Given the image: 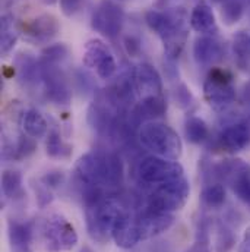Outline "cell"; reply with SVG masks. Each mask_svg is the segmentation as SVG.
I'll use <instances>...</instances> for the list:
<instances>
[{
    "label": "cell",
    "mask_w": 250,
    "mask_h": 252,
    "mask_svg": "<svg viewBox=\"0 0 250 252\" xmlns=\"http://www.w3.org/2000/svg\"><path fill=\"white\" fill-rule=\"evenodd\" d=\"M76 176L86 187L88 204L104 199L103 190L119 187L123 181V164L116 154L89 151L83 154L76 166Z\"/></svg>",
    "instance_id": "6da1fadb"
},
{
    "label": "cell",
    "mask_w": 250,
    "mask_h": 252,
    "mask_svg": "<svg viewBox=\"0 0 250 252\" xmlns=\"http://www.w3.org/2000/svg\"><path fill=\"white\" fill-rule=\"evenodd\" d=\"M145 22L164 44L167 59L176 61L182 55L188 40V13L183 7L157 10L145 13Z\"/></svg>",
    "instance_id": "7a4b0ae2"
},
{
    "label": "cell",
    "mask_w": 250,
    "mask_h": 252,
    "mask_svg": "<svg viewBox=\"0 0 250 252\" xmlns=\"http://www.w3.org/2000/svg\"><path fill=\"white\" fill-rule=\"evenodd\" d=\"M86 229L89 236L98 242L113 239L114 230L125 217V211L111 199H100L88 204L86 208Z\"/></svg>",
    "instance_id": "3957f363"
},
{
    "label": "cell",
    "mask_w": 250,
    "mask_h": 252,
    "mask_svg": "<svg viewBox=\"0 0 250 252\" xmlns=\"http://www.w3.org/2000/svg\"><path fill=\"white\" fill-rule=\"evenodd\" d=\"M139 141L158 157L179 160L183 153V144L179 133L171 126L161 122L151 121L140 126Z\"/></svg>",
    "instance_id": "277c9868"
},
{
    "label": "cell",
    "mask_w": 250,
    "mask_h": 252,
    "mask_svg": "<svg viewBox=\"0 0 250 252\" xmlns=\"http://www.w3.org/2000/svg\"><path fill=\"white\" fill-rule=\"evenodd\" d=\"M43 245L49 252H67L78 244V233L73 224L62 214H52L44 220Z\"/></svg>",
    "instance_id": "5b68a950"
},
{
    "label": "cell",
    "mask_w": 250,
    "mask_h": 252,
    "mask_svg": "<svg viewBox=\"0 0 250 252\" xmlns=\"http://www.w3.org/2000/svg\"><path fill=\"white\" fill-rule=\"evenodd\" d=\"M190 196V184L186 178H180L171 182H166L161 185H157L149 196H148V207L173 213L182 210Z\"/></svg>",
    "instance_id": "8992f818"
},
{
    "label": "cell",
    "mask_w": 250,
    "mask_h": 252,
    "mask_svg": "<svg viewBox=\"0 0 250 252\" xmlns=\"http://www.w3.org/2000/svg\"><path fill=\"white\" fill-rule=\"evenodd\" d=\"M136 173L142 182L151 185H161L185 178V169L177 160H170L158 156L145 157L138 164Z\"/></svg>",
    "instance_id": "52a82bcc"
},
{
    "label": "cell",
    "mask_w": 250,
    "mask_h": 252,
    "mask_svg": "<svg viewBox=\"0 0 250 252\" xmlns=\"http://www.w3.org/2000/svg\"><path fill=\"white\" fill-rule=\"evenodd\" d=\"M123 25H125V12L117 3L111 0L100 1L91 15L92 30L107 37L109 40H116L120 35Z\"/></svg>",
    "instance_id": "ba28073f"
},
{
    "label": "cell",
    "mask_w": 250,
    "mask_h": 252,
    "mask_svg": "<svg viewBox=\"0 0 250 252\" xmlns=\"http://www.w3.org/2000/svg\"><path fill=\"white\" fill-rule=\"evenodd\" d=\"M203 95L214 109H224L236 100V90L231 76L220 69L211 70L203 84Z\"/></svg>",
    "instance_id": "9c48e42d"
},
{
    "label": "cell",
    "mask_w": 250,
    "mask_h": 252,
    "mask_svg": "<svg viewBox=\"0 0 250 252\" xmlns=\"http://www.w3.org/2000/svg\"><path fill=\"white\" fill-rule=\"evenodd\" d=\"M82 61L86 67L94 69L101 79H110L117 70V63L111 50L98 38H92L85 44Z\"/></svg>",
    "instance_id": "30bf717a"
},
{
    "label": "cell",
    "mask_w": 250,
    "mask_h": 252,
    "mask_svg": "<svg viewBox=\"0 0 250 252\" xmlns=\"http://www.w3.org/2000/svg\"><path fill=\"white\" fill-rule=\"evenodd\" d=\"M41 64V81L44 84L46 95L55 104H69L70 90L63 76L62 70L55 63L40 62Z\"/></svg>",
    "instance_id": "8fae6325"
},
{
    "label": "cell",
    "mask_w": 250,
    "mask_h": 252,
    "mask_svg": "<svg viewBox=\"0 0 250 252\" xmlns=\"http://www.w3.org/2000/svg\"><path fill=\"white\" fill-rule=\"evenodd\" d=\"M135 223L138 226L142 241H145L167 232L174 223V216L171 213L158 211L146 207V210H143L138 217H135Z\"/></svg>",
    "instance_id": "7c38bea8"
},
{
    "label": "cell",
    "mask_w": 250,
    "mask_h": 252,
    "mask_svg": "<svg viewBox=\"0 0 250 252\" xmlns=\"http://www.w3.org/2000/svg\"><path fill=\"white\" fill-rule=\"evenodd\" d=\"M133 88L136 95L143 98L161 95L163 91V79L158 70L149 63H140L132 72Z\"/></svg>",
    "instance_id": "4fadbf2b"
},
{
    "label": "cell",
    "mask_w": 250,
    "mask_h": 252,
    "mask_svg": "<svg viewBox=\"0 0 250 252\" xmlns=\"http://www.w3.org/2000/svg\"><path fill=\"white\" fill-rule=\"evenodd\" d=\"M60 31V24L57 18L52 13H44L24 27L25 38L34 44H47L50 43Z\"/></svg>",
    "instance_id": "5bb4252c"
},
{
    "label": "cell",
    "mask_w": 250,
    "mask_h": 252,
    "mask_svg": "<svg viewBox=\"0 0 250 252\" xmlns=\"http://www.w3.org/2000/svg\"><path fill=\"white\" fill-rule=\"evenodd\" d=\"M221 144L231 153H239L250 144V121H240L224 127Z\"/></svg>",
    "instance_id": "9a60e30c"
},
{
    "label": "cell",
    "mask_w": 250,
    "mask_h": 252,
    "mask_svg": "<svg viewBox=\"0 0 250 252\" xmlns=\"http://www.w3.org/2000/svg\"><path fill=\"white\" fill-rule=\"evenodd\" d=\"M7 236L12 252H32L31 244L34 238V229L29 221L10 220L7 226Z\"/></svg>",
    "instance_id": "2e32d148"
},
{
    "label": "cell",
    "mask_w": 250,
    "mask_h": 252,
    "mask_svg": "<svg viewBox=\"0 0 250 252\" xmlns=\"http://www.w3.org/2000/svg\"><path fill=\"white\" fill-rule=\"evenodd\" d=\"M193 58L197 64L209 66L214 64L222 58V46L221 43L211 35L199 37L193 44Z\"/></svg>",
    "instance_id": "e0dca14e"
},
{
    "label": "cell",
    "mask_w": 250,
    "mask_h": 252,
    "mask_svg": "<svg viewBox=\"0 0 250 252\" xmlns=\"http://www.w3.org/2000/svg\"><path fill=\"white\" fill-rule=\"evenodd\" d=\"M228 182L239 199L250 204V167L245 163H233L228 170Z\"/></svg>",
    "instance_id": "ac0fdd59"
},
{
    "label": "cell",
    "mask_w": 250,
    "mask_h": 252,
    "mask_svg": "<svg viewBox=\"0 0 250 252\" xmlns=\"http://www.w3.org/2000/svg\"><path fill=\"white\" fill-rule=\"evenodd\" d=\"M113 241L116 242L117 247H120L123 250L133 248L135 245H138L142 241V238L139 235V230H138V226L135 223V219H132L130 216L125 214V217L119 223L117 229L114 230Z\"/></svg>",
    "instance_id": "d6986e66"
},
{
    "label": "cell",
    "mask_w": 250,
    "mask_h": 252,
    "mask_svg": "<svg viewBox=\"0 0 250 252\" xmlns=\"http://www.w3.org/2000/svg\"><path fill=\"white\" fill-rule=\"evenodd\" d=\"M189 22L190 27L199 34H208L215 30V15L212 9L205 3H199L193 7Z\"/></svg>",
    "instance_id": "ffe728a7"
},
{
    "label": "cell",
    "mask_w": 250,
    "mask_h": 252,
    "mask_svg": "<svg viewBox=\"0 0 250 252\" xmlns=\"http://www.w3.org/2000/svg\"><path fill=\"white\" fill-rule=\"evenodd\" d=\"M234 63L242 72H250V34L240 31L233 37Z\"/></svg>",
    "instance_id": "44dd1931"
},
{
    "label": "cell",
    "mask_w": 250,
    "mask_h": 252,
    "mask_svg": "<svg viewBox=\"0 0 250 252\" xmlns=\"http://www.w3.org/2000/svg\"><path fill=\"white\" fill-rule=\"evenodd\" d=\"M19 37V30L16 27L15 18L10 13H4L0 21V47L1 53L7 55L16 44Z\"/></svg>",
    "instance_id": "7402d4cb"
},
{
    "label": "cell",
    "mask_w": 250,
    "mask_h": 252,
    "mask_svg": "<svg viewBox=\"0 0 250 252\" xmlns=\"http://www.w3.org/2000/svg\"><path fill=\"white\" fill-rule=\"evenodd\" d=\"M22 127L29 138H43L47 133L49 125H47V121L44 119V116L38 110L29 109L24 113Z\"/></svg>",
    "instance_id": "603a6c76"
},
{
    "label": "cell",
    "mask_w": 250,
    "mask_h": 252,
    "mask_svg": "<svg viewBox=\"0 0 250 252\" xmlns=\"http://www.w3.org/2000/svg\"><path fill=\"white\" fill-rule=\"evenodd\" d=\"M46 151L52 158L64 160L72 156V147L64 142L57 130H50L46 141Z\"/></svg>",
    "instance_id": "cb8c5ba5"
},
{
    "label": "cell",
    "mask_w": 250,
    "mask_h": 252,
    "mask_svg": "<svg viewBox=\"0 0 250 252\" xmlns=\"http://www.w3.org/2000/svg\"><path fill=\"white\" fill-rule=\"evenodd\" d=\"M246 10V0H222L221 19L225 25L237 24Z\"/></svg>",
    "instance_id": "d4e9b609"
},
{
    "label": "cell",
    "mask_w": 250,
    "mask_h": 252,
    "mask_svg": "<svg viewBox=\"0 0 250 252\" xmlns=\"http://www.w3.org/2000/svg\"><path fill=\"white\" fill-rule=\"evenodd\" d=\"M185 133L189 142L200 144L208 138L209 129L203 119L200 118H189L185 124Z\"/></svg>",
    "instance_id": "484cf974"
},
{
    "label": "cell",
    "mask_w": 250,
    "mask_h": 252,
    "mask_svg": "<svg viewBox=\"0 0 250 252\" xmlns=\"http://www.w3.org/2000/svg\"><path fill=\"white\" fill-rule=\"evenodd\" d=\"M22 185V176L16 170H4L1 175V192L6 198L18 195Z\"/></svg>",
    "instance_id": "4316f807"
},
{
    "label": "cell",
    "mask_w": 250,
    "mask_h": 252,
    "mask_svg": "<svg viewBox=\"0 0 250 252\" xmlns=\"http://www.w3.org/2000/svg\"><path fill=\"white\" fill-rule=\"evenodd\" d=\"M202 201L211 208H220L225 202V189L221 184H214L203 189Z\"/></svg>",
    "instance_id": "83f0119b"
},
{
    "label": "cell",
    "mask_w": 250,
    "mask_h": 252,
    "mask_svg": "<svg viewBox=\"0 0 250 252\" xmlns=\"http://www.w3.org/2000/svg\"><path fill=\"white\" fill-rule=\"evenodd\" d=\"M66 56H67V47L64 44H55V46H49L43 52L41 62L59 64L62 61L66 59Z\"/></svg>",
    "instance_id": "f1b7e54d"
},
{
    "label": "cell",
    "mask_w": 250,
    "mask_h": 252,
    "mask_svg": "<svg viewBox=\"0 0 250 252\" xmlns=\"http://www.w3.org/2000/svg\"><path fill=\"white\" fill-rule=\"evenodd\" d=\"M59 3H60L63 15L67 18H72L81 10L83 0H59Z\"/></svg>",
    "instance_id": "f546056e"
},
{
    "label": "cell",
    "mask_w": 250,
    "mask_h": 252,
    "mask_svg": "<svg viewBox=\"0 0 250 252\" xmlns=\"http://www.w3.org/2000/svg\"><path fill=\"white\" fill-rule=\"evenodd\" d=\"M34 150H35V144L28 138H22L18 144V150H15V157L16 158L28 157L29 154L34 153Z\"/></svg>",
    "instance_id": "4dcf8cb0"
},
{
    "label": "cell",
    "mask_w": 250,
    "mask_h": 252,
    "mask_svg": "<svg viewBox=\"0 0 250 252\" xmlns=\"http://www.w3.org/2000/svg\"><path fill=\"white\" fill-rule=\"evenodd\" d=\"M63 175L59 172H52V173H47L46 176H43V184L49 188L52 187H59L62 184Z\"/></svg>",
    "instance_id": "1f68e13d"
},
{
    "label": "cell",
    "mask_w": 250,
    "mask_h": 252,
    "mask_svg": "<svg viewBox=\"0 0 250 252\" xmlns=\"http://www.w3.org/2000/svg\"><path fill=\"white\" fill-rule=\"evenodd\" d=\"M239 252H250V226L243 233V239L239 245Z\"/></svg>",
    "instance_id": "d6a6232c"
},
{
    "label": "cell",
    "mask_w": 250,
    "mask_h": 252,
    "mask_svg": "<svg viewBox=\"0 0 250 252\" xmlns=\"http://www.w3.org/2000/svg\"><path fill=\"white\" fill-rule=\"evenodd\" d=\"M176 0H157L155 1V7L157 9H167L171 3H174Z\"/></svg>",
    "instance_id": "836d02e7"
},
{
    "label": "cell",
    "mask_w": 250,
    "mask_h": 252,
    "mask_svg": "<svg viewBox=\"0 0 250 252\" xmlns=\"http://www.w3.org/2000/svg\"><path fill=\"white\" fill-rule=\"evenodd\" d=\"M215 1H217V0H215Z\"/></svg>",
    "instance_id": "e575fe53"
}]
</instances>
